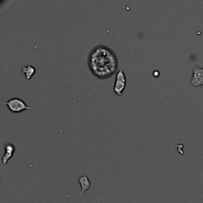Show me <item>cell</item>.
I'll return each instance as SVG.
<instances>
[{
  "label": "cell",
  "instance_id": "1",
  "mask_svg": "<svg viewBox=\"0 0 203 203\" xmlns=\"http://www.w3.org/2000/svg\"><path fill=\"white\" fill-rule=\"evenodd\" d=\"M88 67L93 76L106 79L114 76L118 67V59L115 52L103 45L94 46L88 56Z\"/></svg>",
  "mask_w": 203,
  "mask_h": 203
},
{
  "label": "cell",
  "instance_id": "2",
  "mask_svg": "<svg viewBox=\"0 0 203 203\" xmlns=\"http://www.w3.org/2000/svg\"><path fill=\"white\" fill-rule=\"evenodd\" d=\"M3 104L8 106L9 110L13 113H20L23 110H37L35 108H32L27 106L26 103L22 99L19 98H12L7 102L3 103Z\"/></svg>",
  "mask_w": 203,
  "mask_h": 203
},
{
  "label": "cell",
  "instance_id": "3",
  "mask_svg": "<svg viewBox=\"0 0 203 203\" xmlns=\"http://www.w3.org/2000/svg\"><path fill=\"white\" fill-rule=\"evenodd\" d=\"M126 83H127V80H126V76L125 75L124 70L122 67H121L116 74V80L114 86V91L118 95L121 96L122 94L123 91L126 88Z\"/></svg>",
  "mask_w": 203,
  "mask_h": 203
},
{
  "label": "cell",
  "instance_id": "4",
  "mask_svg": "<svg viewBox=\"0 0 203 203\" xmlns=\"http://www.w3.org/2000/svg\"><path fill=\"white\" fill-rule=\"evenodd\" d=\"M193 76L191 77V84L194 87L203 86V67H196L193 68Z\"/></svg>",
  "mask_w": 203,
  "mask_h": 203
},
{
  "label": "cell",
  "instance_id": "5",
  "mask_svg": "<svg viewBox=\"0 0 203 203\" xmlns=\"http://www.w3.org/2000/svg\"><path fill=\"white\" fill-rule=\"evenodd\" d=\"M4 149H5V153H4L3 156L2 161L3 164H7V162L10 160V158L13 156V153H14V151H15V148H14V145L12 144H7L4 147Z\"/></svg>",
  "mask_w": 203,
  "mask_h": 203
},
{
  "label": "cell",
  "instance_id": "6",
  "mask_svg": "<svg viewBox=\"0 0 203 203\" xmlns=\"http://www.w3.org/2000/svg\"><path fill=\"white\" fill-rule=\"evenodd\" d=\"M79 182L81 186V192L79 194V197L82 196L84 194V192L88 190H91V182L89 179L86 175H82L79 177Z\"/></svg>",
  "mask_w": 203,
  "mask_h": 203
},
{
  "label": "cell",
  "instance_id": "7",
  "mask_svg": "<svg viewBox=\"0 0 203 203\" xmlns=\"http://www.w3.org/2000/svg\"><path fill=\"white\" fill-rule=\"evenodd\" d=\"M22 72H24V74L25 76V79H26V82H28L31 78L34 76V75L35 74L36 72V68L34 67V66L30 65V64H28L26 66H24V67H22Z\"/></svg>",
  "mask_w": 203,
  "mask_h": 203
}]
</instances>
